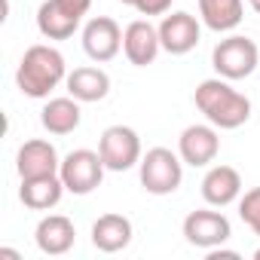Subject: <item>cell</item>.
Listing matches in <instances>:
<instances>
[{
  "label": "cell",
  "instance_id": "cell-1",
  "mask_svg": "<svg viewBox=\"0 0 260 260\" xmlns=\"http://www.w3.org/2000/svg\"><path fill=\"white\" fill-rule=\"evenodd\" d=\"M193 101H196L199 113L217 128H239L251 119V98L242 95L239 89H233L230 80H223V77L202 80L196 86Z\"/></svg>",
  "mask_w": 260,
  "mask_h": 260
},
{
  "label": "cell",
  "instance_id": "cell-2",
  "mask_svg": "<svg viewBox=\"0 0 260 260\" xmlns=\"http://www.w3.org/2000/svg\"><path fill=\"white\" fill-rule=\"evenodd\" d=\"M68 80V64L64 55L55 46L46 43H34L25 49L19 71H16V86L22 89V95L28 98H49V92Z\"/></svg>",
  "mask_w": 260,
  "mask_h": 260
},
{
  "label": "cell",
  "instance_id": "cell-3",
  "mask_svg": "<svg viewBox=\"0 0 260 260\" xmlns=\"http://www.w3.org/2000/svg\"><path fill=\"white\" fill-rule=\"evenodd\" d=\"M138 172H141V187L147 193L169 196L184 181V159H181V153H175L169 147H153L141 156Z\"/></svg>",
  "mask_w": 260,
  "mask_h": 260
},
{
  "label": "cell",
  "instance_id": "cell-4",
  "mask_svg": "<svg viewBox=\"0 0 260 260\" xmlns=\"http://www.w3.org/2000/svg\"><path fill=\"white\" fill-rule=\"evenodd\" d=\"M257 61H260V49L251 37H242V34H230L223 37L214 52H211V64L217 71V77L223 80H245L257 71Z\"/></svg>",
  "mask_w": 260,
  "mask_h": 260
},
{
  "label": "cell",
  "instance_id": "cell-5",
  "mask_svg": "<svg viewBox=\"0 0 260 260\" xmlns=\"http://www.w3.org/2000/svg\"><path fill=\"white\" fill-rule=\"evenodd\" d=\"M92 0H43L37 10V31L46 40H68L77 34Z\"/></svg>",
  "mask_w": 260,
  "mask_h": 260
},
{
  "label": "cell",
  "instance_id": "cell-6",
  "mask_svg": "<svg viewBox=\"0 0 260 260\" xmlns=\"http://www.w3.org/2000/svg\"><path fill=\"white\" fill-rule=\"evenodd\" d=\"M104 172H107V166H104L101 153L86 150V147L71 150V153L61 159V169H58V175H61L64 187H68V193H74V196H89L95 187H101Z\"/></svg>",
  "mask_w": 260,
  "mask_h": 260
},
{
  "label": "cell",
  "instance_id": "cell-7",
  "mask_svg": "<svg viewBox=\"0 0 260 260\" xmlns=\"http://www.w3.org/2000/svg\"><path fill=\"white\" fill-rule=\"evenodd\" d=\"M98 153L107 166V172H128L141 162V138L128 125H107L98 141Z\"/></svg>",
  "mask_w": 260,
  "mask_h": 260
},
{
  "label": "cell",
  "instance_id": "cell-8",
  "mask_svg": "<svg viewBox=\"0 0 260 260\" xmlns=\"http://www.w3.org/2000/svg\"><path fill=\"white\" fill-rule=\"evenodd\" d=\"M184 239L193 245V248H202V251H211V248H220L230 236H233V226L226 220V214L220 211H211V208H199V211H190L184 217Z\"/></svg>",
  "mask_w": 260,
  "mask_h": 260
},
{
  "label": "cell",
  "instance_id": "cell-9",
  "mask_svg": "<svg viewBox=\"0 0 260 260\" xmlns=\"http://www.w3.org/2000/svg\"><path fill=\"white\" fill-rule=\"evenodd\" d=\"M178 153L184 159V166H193V169H205L217 159L220 153V135H217V125H187L181 138H178Z\"/></svg>",
  "mask_w": 260,
  "mask_h": 260
},
{
  "label": "cell",
  "instance_id": "cell-10",
  "mask_svg": "<svg viewBox=\"0 0 260 260\" xmlns=\"http://www.w3.org/2000/svg\"><path fill=\"white\" fill-rule=\"evenodd\" d=\"M159 28V43L169 55H187L199 46V37H202V25L193 13H172V16H162V22L156 25Z\"/></svg>",
  "mask_w": 260,
  "mask_h": 260
},
{
  "label": "cell",
  "instance_id": "cell-11",
  "mask_svg": "<svg viewBox=\"0 0 260 260\" xmlns=\"http://www.w3.org/2000/svg\"><path fill=\"white\" fill-rule=\"evenodd\" d=\"M83 49L92 61L104 64L119 55L122 49V28L110 16H95L83 25Z\"/></svg>",
  "mask_w": 260,
  "mask_h": 260
},
{
  "label": "cell",
  "instance_id": "cell-12",
  "mask_svg": "<svg viewBox=\"0 0 260 260\" xmlns=\"http://www.w3.org/2000/svg\"><path fill=\"white\" fill-rule=\"evenodd\" d=\"M162 43H159V28H153L147 19H135L128 22L122 31V52L135 68H147L156 61Z\"/></svg>",
  "mask_w": 260,
  "mask_h": 260
},
{
  "label": "cell",
  "instance_id": "cell-13",
  "mask_svg": "<svg viewBox=\"0 0 260 260\" xmlns=\"http://www.w3.org/2000/svg\"><path fill=\"white\" fill-rule=\"evenodd\" d=\"M61 159L55 144L43 141V138H31L19 147L16 153V172L19 178H43V175H58Z\"/></svg>",
  "mask_w": 260,
  "mask_h": 260
},
{
  "label": "cell",
  "instance_id": "cell-14",
  "mask_svg": "<svg viewBox=\"0 0 260 260\" xmlns=\"http://www.w3.org/2000/svg\"><path fill=\"white\" fill-rule=\"evenodd\" d=\"M34 242L43 254L49 257H61L74 248L77 242V230H74V220L64 217V214H46L37 230H34Z\"/></svg>",
  "mask_w": 260,
  "mask_h": 260
},
{
  "label": "cell",
  "instance_id": "cell-15",
  "mask_svg": "<svg viewBox=\"0 0 260 260\" xmlns=\"http://www.w3.org/2000/svg\"><path fill=\"white\" fill-rule=\"evenodd\" d=\"M242 196V175L233 166H211L202 178V199L214 208H223Z\"/></svg>",
  "mask_w": 260,
  "mask_h": 260
},
{
  "label": "cell",
  "instance_id": "cell-16",
  "mask_svg": "<svg viewBox=\"0 0 260 260\" xmlns=\"http://www.w3.org/2000/svg\"><path fill=\"white\" fill-rule=\"evenodd\" d=\"M135 230H132V220L125 214H101L95 223H92V245L104 254H116L122 248H128Z\"/></svg>",
  "mask_w": 260,
  "mask_h": 260
},
{
  "label": "cell",
  "instance_id": "cell-17",
  "mask_svg": "<svg viewBox=\"0 0 260 260\" xmlns=\"http://www.w3.org/2000/svg\"><path fill=\"white\" fill-rule=\"evenodd\" d=\"M64 181L61 175H43V178H22L19 187V199L25 202V208L31 211H49L61 202L64 196Z\"/></svg>",
  "mask_w": 260,
  "mask_h": 260
},
{
  "label": "cell",
  "instance_id": "cell-18",
  "mask_svg": "<svg viewBox=\"0 0 260 260\" xmlns=\"http://www.w3.org/2000/svg\"><path fill=\"white\" fill-rule=\"evenodd\" d=\"M83 101H77L74 95H64V98H49L40 110V122L49 135H71L80 128V119H83V110H80Z\"/></svg>",
  "mask_w": 260,
  "mask_h": 260
},
{
  "label": "cell",
  "instance_id": "cell-19",
  "mask_svg": "<svg viewBox=\"0 0 260 260\" xmlns=\"http://www.w3.org/2000/svg\"><path fill=\"white\" fill-rule=\"evenodd\" d=\"M64 86H68V95H74L77 101L89 104V101H104V98H107V92H110V77H107V71L86 64V68H74V71L68 74Z\"/></svg>",
  "mask_w": 260,
  "mask_h": 260
},
{
  "label": "cell",
  "instance_id": "cell-20",
  "mask_svg": "<svg viewBox=\"0 0 260 260\" xmlns=\"http://www.w3.org/2000/svg\"><path fill=\"white\" fill-rule=\"evenodd\" d=\"M199 16H202L205 28H211L217 34H226V31L242 25L245 4L242 0H199Z\"/></svg>",
  "mask_w": 260,
  "mask_h": 260
},
{
  "label": "cell",
  "instance_id": "cell-21",
  "mask_svg": "<svg viewBox=\"0 0 260 260\" xmlns=\"http://www.w3.org/2000/svg\"><path fill=\"white\" fill-rule=\"evenodd\" d=\"M239 217L254 236H260V187H251L245 196H239Z\"/></svg>",
  "mask_w": 260,
  "mask_h": 260
},
{
  "label": "cell",
  "instance_id": "cell-22",
  "mask_svg": "<svg viewBox=\"0 0 260 260\" xmlns=\"http://www.w3.org/2000/svg\"><path fill=\"white\" fill-rule=\"evenodd\" d=\"M141 16H166L169 10H172V0H135V4H132Z\"/></svg>",
  "mask_w": 260,
  "mask_h": 260
},
{
  "label": "cell",
  "instance_id": "cell-23",
  "mask_svg": "<svg viewBox=\"0 0 260 260\" xmlns=\"http://www.w3.org/2000/svg\"><path fill=\"white\" fill-rule=\"evenodd\" d=\"M248 4H251V10H254V13L260 16V0H248Z\"/></svg>",
  "mask_w": 260,
  "mask_h": 260
},
{
  "label": "cell",
  "instance_id": "cell-24",
  "mask_svg": "<svg viewBox=\"0 0 260 260\" xmlns=\"http://www.w3.org/2000/svg\"><path fill=\"white\" fill-rule=\"evenodd\" d=\"M119 4H125V7H132V4H135V0H119Z\"/></svg>",
  "mask_w": 260,
  "mask_h": 260
},
{
  "label": "cell",
  "instance_id": "cell-25",
  "mask_svg": "<svg viewBox=\"0 0 260 260\" xmlns=\"http://www.w3.org/2000/svg\"><path fill=\"white\" fill-rule=\"evenodd\" d=\"M254 260H260V248H257V251H254Z\"/></svg>",
  "mask_w": 260,
  "mask_h": 260
}]
</instances>
